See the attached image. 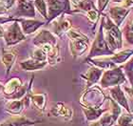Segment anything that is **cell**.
Instances as JSON below:
<instances>
[{"label": "cell", "mask_w": 133, "mask_h": 126, "mask_svg": "<svg viewBox=\"0 0 133 126\" xmlns=\"http://www.w3.org/2000/svg\"><path fill=\"white\" fill-rule=\"evenodd\" d=\"M105 98V95L98 87H92L83 95L81 98V103L83 104V106L86 107L100 108Z\"/></svg>", "instance_id": "cell-1"}, {"label": "cell", "mask_w": 133, "mask_h": 126, "mask_svg": "<svg viewBox=\"0 0 133 126\" xmlns=\"http://www.w3.org/2000/svg\"><path fill=\"white\" fill-rule=\"evenodd\" d=\"M125 81V75L123 73L121 68H113L107 71L102 79H101V85L103 88H108L110 86H117Z\"/></svg>", "instance_id": "cell-2"}, {"label": "cell", "mask_w": 133, "mask_h": 126, "mask_svg": "<svg viewBox=\"0 0 133 126\" xmlns=\"http://www.w3.org/2000/svg\"><path fill=\"white\" fill-rule=\"evenodd\" d=\"M112 53H113V52L108 47V44L105 42V37L103 34L102 27H101L100 32L98 33L97 37L95 38L94 43L92 45V49L90 53H89V57L96 56H105H105H109Z\"/></svg>", "instance_id": "cell-3"}, {"label": "cell", "mask_w": 133, "mask_h": 126, "mask_svg": "<svg viewBox=\"0 0 133 126\" xmlns=\"http://www.w3.org/2000/svg\"><path fill=\"white\" fill-rule=\"evenodd\" d=\"M4 37H5V40L8 45L16 44L21 40L25 39L22 30L17 23H14L9 26L6 32H4Z\"/></svg>", "instance_id": "cell-4"}, {"label": "cell", "mask_w": 133, "mask_h": 126, "mask_svg": "<svg viewBox=\"0 0 133 126\" xmlns=\"http://www.w3.org/2000/svg\"><path fill=\"white\" fill-rule=\"evenodd\" d=\"M69 46H70V51L71 53L74 56H82L85 52L87 51L89 47V39L88 37L85 35L80 38H76V39H72L69 42Z\"/></svg>", "instance_id": "cell-5"}, {"label": "cell", "mask_w": 133, "mask_h": 126, "mask_svg": "<svg viewBox=\"0 0 133 126\" xmlns=\"http://www.w3.org/2000/svg\"><path fill=\"white\" fill-rule=\"evenodd\" d=\"M110 94H111V97L113 98V100L115 101L116 103H118L119 105L124 107L128 112H130L128 100H127L125 94L123 92V90L121 89L120 85H117V86L113 87V88L110 90Z\"/></svg>", "instance_id": "cell-6"}, {"label": "cell", "mask_w": 133, "mask_h": 126, "mask_svg": "<svg viewBox=\"0 0 133 126\" xmlns=\"http://www.w3.org/2000/svg\"><path fill=\"white\" fill-rule=\"evenodd\" d=\"M28 105V98L24 99H11L6 104V110L11 114H20L24 107Z\"/></svg>", "instance_id": "cell-7"}, {"label": "cell", "mask_w": 133, "mask_h": 126, "mask_svg": "<svg viewBox=\"0 0 133 126\" xmlns=\"http://www.w3.org/2000/svg\"><path fill=\"white\" fill-rule=\"evenodd\" d=\"M33 43L39 47L44 44H50L54 46L56 44V39L53 37V34H50L49 31H41L35 37Z\"/></svg>", "instance_id": "cell-8"}, {"label": "cell", "mask_w": 133, "mask_h": 126, "mask_svg": "<svg viewBox=\"0 0 133 126\" xmlns=\"http://www.w3.org/2000/svg\"><path fill=\"white\" fill-rule=\"evenodd\" d=\"M51 113L54 117H60L65 118L66 121H69L72 117V111L66 107L64 103H57L51 110Z\"/></svg>", "instance_id": "cell-9"}, {"label": "cell", "mask_w": 133, "mask_h": 126, "mask_svg": "<svg viewBox=\"0 0 133 126\" xmlns=\"http://www.w3.org/2000/svg\"><path fill=\"white\" fill-rule=\"evenodd\" d=\"M102 74H103V69L93 67V68H90L86 73V75H84L82 76L87 80L88 87H90L99 80L101 76H102Z\"/></svg>", "instance_id": "cell-10"}, {"label": "cell", "mask_w": 133, "mask_h": 126, "mask_svg": "<svg viewBox=\"0 0 133 126\" xmlns=\"http://www.w3.org/2000/svg\"><path fill=\"white\" fill-rule=\"evenodd\" d=\"M84 114L86 116V118L89 121H96L100 118V117L107 112V109H101V108H93V107L83 106L82 108Z\"/></svg>", "instance_id": "cell-11"}, {"label": "cell", "mask_w": 133, "mask_h": 126, "mask_svg": "<svg viewBox=\"0 0 133 126\" xmlns=\"http://www.w3.org/2000/svg\"><path fill=\"white\" fill-rule=\"evenodd\" d=\"M47 61H40L36 59H29L26 61H23L21 63V67L23 70L25 71H34V70H40L42 68H44L47 65Z\"/></svg>", "instance_id": "cell-12"}, {"label": "cell", "mask_w": 133, "mask_h": 126, "mask_svg": "<svg viewBox=\"0 0 133 126\" xmlns=\"http://www.w3.org/2000/svg\"><path fill=\"white\" fill-rule=\"evenodd\" d=\"M34 123V121H31L26 118H15L3 122L0 124V126H32Z\"/></svg>", "instance_id": "cell-13"}, {"label": "cell", "mask_w": 133, "mask_h": 126, "mask_svg": "<svg viewBox=\"0 0 133 126\" xmlns=\"http://www.w3.org/2000/svg\"><path fill=\"white\" fill-rule=\"evenodd\" d=\"M22 29L25 34H32L43 24L36 20H22Z\"/></svg>", "instance_id": "cell-14"}, {"label": "cell", "mask_w": 133, "mask_h": 126, "mask_svg": "<svg viewBox=\"0 0 133 126\" xmlns=\"http://www.w3.org/2000/svg\"><path fill=\"white\" fill-rule=\"evenodd\" d=\"M133 53V50H125L124 52L118 53L116 55H114L112 57H109V60L111 62H113L114 64H121L123 62H125V60H128Z\"/></svg>", "instance_id": "cell-15"}, {"label": "cell", "mask_w": 133, "mask_h": 126, "mask_svg": "<svg viewBox=\"0 0 133 126\" xmlns=\"http://www.w3.org/2000/svg\"><path fill=\"white\" fill-rule=\"evenodd\" d=\"M18 11L21 15H28V16H34V10L31 3L27 2L26 0H20Z\"/></svg>", "instance_id": "cell-16"}, {"label": "cell", "mask_w": 133, "mask_h": 126, "mask_svg": "<svg viewBox=\"0 0 133 126\" xmlns=\"http://www.w3.org/2000/svg\"><path fill=\"white\" fill-rule=\"evenodd\" d=\"M128 13V10H125L123 8H112L110 10V14L112 18L114 19L115 23L117 25H120L122 21L124 20L125 16L127 15V14Z\"/></svg>", "instance_id": "cell-17"}, {"label": "cell", "mask_w": 133, "mask_h": 126, "mask_svg": "<svg viewBox=\"0 0 133 126\" xmlns=\"http://www.w3.org/2000/svg\"><path fill=\"white\" fill-rule=\"evenodd\" d=\"M21 86V81L19 79H11L8 83L4 86V93L6 95H11L15 93Z\"/></svg>", "instance_id": "cell-18"}, {"label": "cell", "mask_w": 133, "mask_h": 126, "mask_svg": "<svg viewBox=\"0 0 133 126\" xmlns=\"http://www.w3.org/2000/svg\"><path fill=\"white\" fill-rule=\"evenodd\" d=\"M64 4L58 0H49V11H50V16L54 17L56 14H58L62 11Z\"/></svg>", "instance_id": "cell-19"}, {"label": "cell", "mask_w": 133, "mask_h": 126, "mask_svg": "<svg viewBox=\"0 0 133 126\" xmlns=\"http://www.w3.org/2000/svg\"><path fill=\"white\" fill-rule=\"evenodd\" d=\"M15 56H16L15 53H12V52H10V51H8V52L4 51V52H3L2 61H3V63H4V65L6 66V68H7L8 73L10 72V70H11V66L14 65V60H15Z\"/></svg>", "instance_id": "cell-20"}, {"label": "cell", "mask_w": 133, "mask_h": 126, "mask_svg": "<svg viewBox=\"0 0 133 126\" xmlns=\"http://www.w3.org/2000/svg\"><path fill=\"white\" fill-rule=\"evenodd\" d=\"M31 99L37 109L43 110L46 106V95L44 94H37V95H31Z\"/></svg>", "instance_id": "cell-21"}, {"label": "cell", "mask_w": 133, "mask_h": 126, "mask_svg": "<svg viewBox=\"0 0 133 126\" xmlns=\"http://www.w3.org/2000/svg\"><path fill=\"white\" fill-rule=\"evenodd\" d=\"M133 122V115L131 114H121L116 121L115 126H129Z\"/></svg>", "instance_id": "cell-22"}, {"label": "cell", "mask_w": 133, "mask_h": 126, "mask_svg": "<svg viewBox=\"0 0 133 126\" xmlns=\"http://www.w3.org/2000/svg\"><path fill=\"white\" fill-rule=\"evenodd\" d=\"M69 28H70V23H69V20L63 19L55 25V30H54V32H55L56 34L61 35L63 33L69 31Z\"/></svg>", "instance_id": "cell-23"}, {"label": "cell", "mask_w": 133, "mask_h": 126, "mask_svg": "<svg viewBox=\"0 0 133 126\" xmlns=\"http://www.w3.org/2000/svg\"><path fill=\"white\" fill-rule=\"evenodd\" d=\"M124 69H125V72L128 76V79L131 83V86L133 87V58L130 59L128 62H127L124 66Z\"/></svg>", "instance_id": "cell-24"}, {"label": "cell", "mask_w": 133, "mask_h": 126, "mask_svg": "<svg viewBox=\"0 0 133 126\" xmlns=\"http://www.w3.org/2000/svg\"><path fill=\"white\" fill-rule=\"evenodd\" d=\"M32 58L36 60H40V61H47V53L39 47L38 49L34 50L32 55Z\"/></svg>", "instance_id": "cell-25"}, {"label": "cell", "mask_w": 133, "mask_h": 126, "mask_svg": "<svg viewBox=\"0 0 133 126\" xmlns=\"http://www.w3.org/2000/svg\"><path fill=\"white\" fill-rule=\"evenodd\" d=\"M34 4H35L39 13L43 14L44 17H47V10H46V4H45L44 0H35Z\"/></svg>", "instance_id": "cell-26"}, {"label": "cell", "mask_w": 133, "mask_h": 126, "mask_svg": "<svg viewBox=\"0 0 133 126\" xmlns=\"http://www.w3.org/2000/svg\"><path fill=\"white\" fill-rule=\"evenodd\" d=\"M88 17H89V19L92 22H95L98 18V14L97 11H94V10H89V13H88Z\"/></svg>", "instance_id": "cell-27"}, {"label": "cell", "mask_w": 133, "mask_h": 126, "mask_svg": "<svg viewBox=\"0 0 133 126\" xmlns=\"http://www.w3.org/2000/svg\"><path fill=\"white\" fill-rule=\"evenodd\" d=\"M108 0H99V9L102 11L103 9L105 8V6L107 5Z\"/></svg>", "instance_id": "cell-28"}, {"label": "cell", "mask_w": 133, "mask_h": 126, "mask_svg": "<svg viewBox=\"0 0 133 126\" xmlns=\"http://www.w3.org/2000/svg\"><path fill=\"white\" fill-rule=\"evenodd\" d=\"M89 126H102L101 123H100L99 121H91V123H89Z\"/></svg>", "instance_id": "cell-29"}, {"label": "cell", "mask_w": 133, "mask_h": 126, "mask_svg": "<svg viewBox=\"0 0 133 126\" xmlns=\"http://www.w3.org/2000/svg\"><path fill=\"white\" fill-rule=\"evenodd\" d=\"M125 91L128 92V94L130 95L131 98H133V87H132V89H129V88H125Z\"/></svg>", "instance_id": "cell-30"}, {"label": "cell", "mask_w": 133, "mask_h": 126, "mask_svg": "<svg viewBox=\"0 0 133 126\" xmlns=\"http://www.w3.org/2000/svg\"><path fill=\"white\" fill-rule=\"evenodd\" d=\"M2 92H4V85L0 82V95L2 94Z\"/></svg>", "instance_id": "cell-31"}, {"label": "cell", "mask_w": 133, "mask_h": 126, "mask_svg": "<svg viewBox=\"0 0 133 126\" xmlns=\"http://www.w3.org/2000/svg\"><path fill=\"white\" fill-rule=\"evenodd\" d=\"M4 37V30H3L1 25H0V37Z\"/></svg>", "instance_id": "cell-32"}, {"label": "cell", "mask_w": 133, "mask_h": 126, "mask_svg": "<svg viewBox=\"0 0 133 126\" xmlns=\"http://www.w3.org/2000/svg\"><path fill=\"white\" fill-rule=\"evenodd\" d=\"M71 1L74 3V4H76V5H77L78 3H79V0H71Z\"/></svg>", "instance_id": "cell-33"}, {"label": "cell", "mask_w": 133, "mask_h": 126, "mask_svg": "<svg viewBox=\"0 0 133 126\" xmlns=\"http://www.w3.org/2000/svg\"><path fill=\"white\" fill-rule=\"evenodd\" d=\"M131 31L133 32V21H132V23H131Z\"/></svg>", "instance_id": "cell-34"}, {"label": "cell", "mask_w": 133, "mask_h": 126, "mask_svg": "<svg viewBox=\"0 0 133 126\" xmlns=\"http://www.w3.org/2000/svg\"><path fill=\"white\" fill-rule=\"evenodd\" d=\"M114 2H121V1H122V0H113Z\"/></svg>", "instance_id": "cell-35"}, {"label": "cell", "mask_w": 133, "mask_h": 126, "mask_svg": "<svg viewBox=\"0 0 133 126\" xmlns=\"http://www.w3.org/2000/svg\"><path fill=\"white\" fill-rule=\"evenodd\" d=\"M132 1H133V0H132Z\"/></svg>", "instance_id": "cell-36"}]
</instances>
